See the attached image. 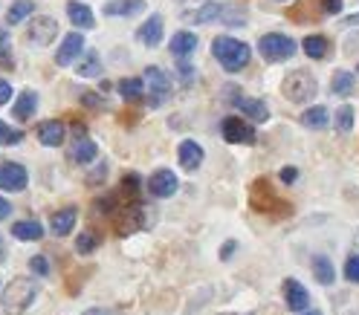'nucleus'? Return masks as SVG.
<instances>
[{"label":"nucleus","instance_id":"obj_22","mask_svg":"<svg viewBox=\"0 0 359 315\" xmlns=\"http://www.w3.org/2000/svg\"><path fill=\"white\" fill-rule=\"evenodd\" d=\"M76 217H78V214H76V208H61V211H55L53 214V235L55 237H64V235H70V231H73V226H76Z\"/></svg>","mask_w":359,"mask_h":315},{"label":"nucleus","instance_id":"obj_10","mask_svg":"<svg viewBox=\"0 0 359 315\" xmlns=\"http://www.w3.org/2000/svg\"><path fill=\"white\" fill-rule=\"evenodd\" d=\"M81 53H85V35H81V32H70V35L64 38L61 49L55 53V64L58 67H67V64H73Z\"/></svg>","mask_w":359,"mask_h":315},{"label":"nucleus","instance_id":"obj_42","mask_svg":"<svg viewBox=\"0 0 359 315\" xmlns=\"http://www.w3.org/2000/svg\"><path fill=\"white\" fill-rule=\"evenodd\" d=\"M180 78H183V84H191V81H194V70L189 67V64H180Z\"/></svg>","mask_w":359,"mask_h":315},{"label":"nucleus","instance_id":"obj_19","mask_svg":"<svg viewBox=\"0 0 359 315\" xmlns=\"http://www.w3.org/2000/svg\"><path fill=\"white\" fill-rule=\"evenodd\" d=\"M194 49H198V35L194 32H177V35L171 38V53L183 61V58H189Z\"/></svg>","mask_w":359,"mask_h":315},{"label":"nucleus","instance_id":"obj_34","mask_svg":"<svg viewBox=\"0 0 359 315\" xmlns=\"http://www.w3.org/2000/svg\"><path fill=\"white\" fill-rule=\"evenodd\" d=\"M336 127L342 130V134H348V130L353 127V107H351V105L339 107V113H336Z\"/></svg>","mask_w":359,"mask_h":315},{"label":"nucleus","instance_id":"obj_12","mask_svg":"<svg viewBox=\"0 0 359 315\" xmlns=\"http://www.w3.org/2000/svg\"><path fill=\"white\" fill-rule=\"evenodd\" d=\"M284 298H287V309H292V312H301L310 307V295L296 278L284 280Z\"/></svg>","mask_w":359,"mask_h":315},{"label":"nucleus","instance_id":"obj_35","mask_svg":"<svg viewBox=\"0 0 359 315\" xmlns=\"http://www.w3.org/2000/svg\"><path fill=\"white\" fill-rule=\"evenodd\" d=\"M21 139H24L21 130H15V127H9V125L0 122V142H6V145H18Z\"/></svg>","mask_w":359,"mask_h":315},{"label":"nucleus","instance_id":"obj_37","mask_svg":"<svg viewBox=\"0 0 359 315\" xmlns=\"http://www.w3.org/2000/svg\"><path fill=\"white\" fill-rule=\"evenodd\" d=\"M29 269L35 272V275H50V260H46L44 255H35L29 260Z\"/></svg>","mask_w":359,"mask_h":315},{"label":"nucleus","instance_id":"obj_33","mask_svg":"<svg viewBox=\"0 0 359 315\" xmlns=\"http://www.w3.org/2000/svg\"><path fill=\"white\" fill-rule=\"evenodd\" d=\"M96 246H99V235H96V231H85V235H78V240H76V252L90 255Z\"/></svg>","mask_w":359,"mask_h":315},{"label":"nucleus","instance_id":"obj_40","mask_svg":"<svg viewBox=\"0 0 359 315\" xmlns=\"http://www.w3.org/2000/svg\"><path fill=\"white\" fill-rule=\"evenodd\" d=\"M9 98H12V84L0 78V105H9Z\"/></svg>","mask_w":359,"mask_h":315},{"label":"nucleus","instance_id":"obj_2","mask_svg":"<svg viewBox=\"0 0 359 315\" xmlns=\"http://www.w3.org/2000/svg\"><path fill=\"white\" fill-rule=\"evenodd\" d=\"M211 53H215V58L223 64L226 73H238L240 67L249 64V46L243 41L229 38V35H220V38L211 41Z\"/></svg>","mask_w":359,"mask_h":315},{"label":"nucleus","instance_id":"obj_15","mask_svg":"<svg viewBox=\"0 0 359 315\" xmlns=\"http://www.w3.org/2000/svg\"><path fill=\"white\" fill-rule=\"evenodd\" d=\"M64 136H67V127H64L61 122H41L38 125V139L46 147H58L64 142Z\"/></svg>","mask_w":359,"mask_h":315},{"label":"nucleus","instance_id":"obj_4","mask_svg":"<svg viewBox=\"0 0 359 315\" xmlns=\"http://www.w3.org/2000/svg\"><path fill=\"white\" fill-rule=\"evenodd\" d=\"M258 53L267 61H287V58L296 55V41L287 38V35H279V32H270V35H261Z\"/></svg>","mask_w":359,"mask_h":315},{"label":"nucleus","instance_id":"obj_17","mask_svg":"<svg viewBox=\"0 0 359 315\" xmlns=\"http://www.w3.org/2000/svg\"><path fill=\"white\" fill-rule=\"evenodd\" d=\"M145 9V0H110L105 6V15L110 18H130V15H139Z\"/></svg>","mask_w":359,"mask_h":315},{"label":"nucleus","instance_id":"obj_46","mask_svg":"<svg viewBox=\"0 0 359 315\" xmlns=\"http://www.w3.org/2000/svg\"><path fill=\"white\" fill-rule=\"evenodd\" d=\"M232 252H235V240H229V243L223 246V260H229V258H232Z\"/></svg>","mask_w":359,"mask_h":315},{"label":"nucleus","instance_id":"obj_27","mask_svg":"<svg viewBox=\"0 0 359 315\" xmlns=\"http://www.w3.org/2000/svg\"><path fill=\"white\" fill-rule=\"evenodd\" d=\"M313 275H316V280L322 287H331L333 280H336V272H333V263L324 258V255H316L313 258Z\"/></svg>","mask_w":359,"mask_h":315},{"label":"nucleus","instance_id":"obj_14","mask_svg":"<svg viewBox=\"0 0 359 315\" xmlns=\"http://www.w3.org/2000/svg\"><path fill=\"white\" fill-rule=\"evenodd\" d=\"M180 165H183L186 171H198L200 165H203V147L198 142H180Z\"/></svg>","mask_w":359,"mask_h":315},{"label":"nucleus","instance_id":"obj_44","mask_svg":"<svg viewBox=\"0 0 359 315\" xmlns=\"http://www.w3.org/2000/svg\"><path fill=\"white\" fill-rule=\"evenodd\" d=\"M12 214V206H9V200H3V197H0V220H6Z\"/></svg>","mask_w":359,"mask_h":315},{"label":"nucleus","instance_id":"obj_26","mask_svg":"<svg viewBox=\"0 0 359 315\" xmlns=\"http://www.w3.org/2000/svg\"><path fill=\"white\" fill-rule=\"evenodd\" d=\"M12 235L18 240H41L44 237V226L38 220H21L12 226Z\"/></svg>","mask_w":359,"mask_h":315},{"label":"nucleus","instance_id":"obj_50","mask_svg":"<svg viewBox=\"0 0 359 315\" xmlns=\"http://www.w3.org/2000/svg\"><path fill=\"white\" fill-rule=\"evenodd\" d=\"M356 246H359V235H356Z\"/></svg>","mask_w":359,"mask_h":315},{"label":"nucleus","instance_id":"obj_7","mask_svg":"<svg viewBox=\"0 0 359 315\" xmlns=\"http://www.w3.org/2000/svg\"><path fill=\"white\" fill-rule=\"evenodd\" d=\"M223 139L232 145H255V130L238 116H229L223 119Z\"/></svg>","mask_w":359,"mask_h":315},{"label":"nucleus","instance_id":"obj_11","mask_svg":"<svg viewBox=\"0 0 359 315\" xmlns=\"http://www.w3.org/2000/svg\"><path fill=\"white\" fill-rule=\"evenodd\" d=\"M148 191L154 197H159V200H166V197L177 194V177L168 171V168H159L151 179H148Z\"/></svg>","mask_w":359,"mask_h":315},{"label":"nucleus","instance_id":"obj_9","mask_svg":"<svg viewBox=\"0 0 359 315\" xmlns=\"http://www.w3.org/2000/svg\"><path fill=\"white\" fill-rule=\"evenodd\" d=\"M26 182H29V174H26L24 165L6 162L3 168H0V188L3 191H24Z\"/></svg>","mask_w":359,"mask_h":315},{"label":"nucleus","instance_id":"obj_29","mask_svg":"<svg viewBox=\"0 0 359 315\" xmlns=\"http://www.w3.org/2000/svg\"><path fill=\"white\" fill-rule=\"evenodd\" d=\"M220 21H223L226 26H240V24H247V12H243L240 3H223Z\"/></svg>","mask_w":359,"mask_h":315},{"label":"nucleus","instance_id":"obj_48","mask_svg":"<svg viewBox=\"0 0 359 315\" xmlns=\"http://www.w3.org/2000/svg\"><path fill=\"white\" fill-rule=\"evenodd\" d=\"M6 260V243H3V235H0V263Z\"/></svg>","mask_w":359,"mask_h":315},{"label":"nucleus","instance_id":"obj_31","mask_svg":"<svg viewBox=\"0 0 359 315\" xmlns=\"http://www.w3.org/2000/svg\"><path fill=\"white\" fill-rule=\"evenodd\" d=\"M119 93H122V98H128V102H137V98H142L145 96L142 78H122L119 81Z\"/></svg>","mask_w":359,"mask_h":315},{"label":"nucleus","instance_id":"obj_3","mask_svg":"<svg viewBox=\"0 0 359 315\" xmlns=\"http://www.w3.org/2000/svg\"><path fill=\"white\" fill-rule=\"evenodd\" d=\"M284 96L290 98V102H296V105H304V102H310V98L316 96V90H319V84H316V78L310 75V73H304V70H292L287 78H284Z\"/></svg>","mask_w":359,"mask_h":315},{"label":"nucleus","instance_id":"obj_41","mask_svg":"<svg viewBox=\"0 0 359 315\" xmlns=\"http://www.w3.org/2000/svg\"><path fill=\"white\" fill-rule=\"evenodd\" d=\"M105 177H107V165L102 162L99 168H96V171H93V174L87 177V182H90V186H96V182H99V179H105Z\"/></svg>","mask_w":359,"mask_h":315},{"label":"nucleus","instance_id":"obj_18","mask_svg":"<svg viewBox=\"0 0 359 315\" xmlns=\"http://www.w3.org/2000/svg\"><path fill=\"white\" fill-rule=\"evenodd\" d=\"M70 156H73V162H78V165H87V162H93L96 156H99V147H96V142L87 139V136H76Z\"/></svg>","mask_w":359,"mask_h":315},{"label":"nucleus","instance_id":"obj_21","mask_svg":"<svg viewBox=\"0 0 359 315\" xmlns=\"http://www.w3.org/2000/svg\"><path fill=\"white\" fill-rule=\"evenodd\" d=\"M76 73L78 75H85V78H93V75H99L102 73V61H99V53L96 49H85L76 64Z\"/></svg>","mask_w":359,"mask_h":315},{"label":"nucleus","instance_id":"obj_24","mask_svg":"<svg viewBox=\"0 0 359 315\" xmlns=\"http://www.w3.org/2000/svg\"><path fill=\"white\" fill-rule=\"evenodd\" d=\"M353 90H356V78H353V73H348V70H336L333 78H331V93H333V96H353Z\"/></svg>","mask_w":359,"mask_h":315},{"label":"nucleus","instance_id":"obj_8","mask_svg":"<svg viewBox=\"0 0 359 315\" xmlns=\"http://www.w3.org/2000/svg\"><path fill=\"white\" fill-rule=\"evenodd\" d=\"M58 35V21L55 18H46V15H38L32 18V26H29V41H35L38 46H50Z\"/></svg>","mask_w":359,"mask_h":315},{"label":"nucleus","instance_id":"obj_32","mask_svg":"<svg viewBox=\"0 0 359 315\" xmlns=\"http://www.w3.org/2000/svg\"><path fill=\"white\" fill-rule=\"evenodd\" d=\"M32 6H35L32 0H18V3H12L9 12H6V24L15 26V24H21L24 18H29V15H32Z\"/></svg>","mask_w":359,"mask_h":315},{"label":"nucleus","instance_id":"obj_16","mask_svg":"<svg viewBox=\"0 0 359 315\" xmlns=\"http://www.w3.org/2000/svg\"><path fill=\"white\" fill-rule=\"evenodd\" d=\"M137 38H139V44H145V46H157V44L162 41V18H159V15H151V18L139 26Z\"/></svg>","mask_w":359,"mask_h":315},{"label":"nucleus","instance_id":"obj_13","mask_svg":"<svg viewBox=\"0 0 359 315\" xmlns=\"http://www.w3.org/2000/svg\"><path fill=\"white\" fill-rule=\"evenodd\" d=\"M232 105L240 110V113H247L252 122H267L270 119V110L264 102H258V98H247V96H238L232 98Z\"/></svg>","mask_w":359,"mask_h":315},{"label":"nucleus","instance_id":"obj_28","mask_svg":"<svg viewBox=\"0 0 359 315\" xmlns=\"http://www.w3.org/2000/svg\"><path fill=\"white\" fill-rule=\"evenodd\" d=\"M328 110L324 107H310V110H304L301 113V125L304 127H313V130H322V127H328Z\"/></svg>","mask_w":359,"mask_h":315},{"label":"nucleus","instance_id":"obj_5","mask_svg":"<svg viewBox=\"0 0 359 315\" xmlns=\"http://www.w3.org/2000/svg\"><path fill=\"white\" fill-rule=\"evenodd\" d=\"M154 208H148V206H142V203H130L128 208H122V214H119V223H116V231L119 235H134V231H139V228H148L154 220Z\"/></svg>","mask_w":359,"mask_h":315},{"label":"nucleus","instance_id":"obj_39","mask_svg":"<svg viewBox=\"0 0 359 315\" xmlns=\"http://www.w3.org/2000/svg\"><path fill=\"white\" fill-rule=\"evenodd\" d=\"M319 3H322V12H328V15L342 12V0H319Z\"/></svg>","mask_w":359,"mask_h":315},{"label":"nucleus","instance_id":"obj_36","mask_svg":"<svg viewBox=\"0 0 359 315\" xmlns=\"http://www.w3.org/2000/svg\"><path fill=\"white\" fill-rule=\"evenodd\" d=\"M345 278L351 284H359V255H351L348 263H345Z\"/></svg>","mask_w":359,"mask_h":315},{"label":"nucleus","instance_id":"obj_45","mask_svg":"<svg viewBox=\"0 0 359 315\" xmlns=\"http://www.w3.org/2000/svg\"><path fill=\"white\" fill-rule=\"evenodd\" d=\"M342 26H348V29L359 26V12H356V15H348V18H345V21H342Z\"/></svg>","mask_w":359,"mask_h":315},{"label":"nucleus","instance_id":"obj_47","mask_svg":"<svg viewBox=\"0 0 359 315\" xmlns=\"http://www.w3.org/2000/svg\"><path fill=\"white\" fill-rule=\"evenodd\" d=\"M85 315H116L113 309H102V307H96V309H87Z\"/></svg>","mask_w":359,"mask_h":315},{"label":"nucleus","instance_id":"obj_25","mask_svg":"<svg viewBox=\"0 0 359 315\" xmlns=\"http://www.w3.org/2000/svg\"><path fill=\"white\" fill-rule=\"evenodd\" d=\"M223 12V3H206L203 9H194V12H186L183 18L189 24H209V21H218Z\"/></svg>","mask_w":359,"mask_h":315},{"label":"nucleus","instance_id":"obj_30","mask_svg":"<svg viewBox=\"0 0 359 315\" xmlns=\"http://www.w3.org/2000/svg\"><path fill=\"white\" fill-rule=\"evenodd\" d=\"M301 46H304V55L307 58H316L319 61V58L328 55V41H324L322 35H307Z\"/></svg>","mask_w":359,"mask_h":315},{"label":"nucleus","instance_id":"obj_1","mask_svg":"<svg viewBox=\"0 0 359 315\" xmlns=\"http://www.w3.org/2000/svg\"><path fill=\"white\" fill-rule=\"evenodd\" d=\"M38 287L32 278H12L9 287L3 289V312L6 315H24L29 304L35 301Z\"/></svg>","mask_w":359,"mask_h":315},{"label":"nucleus","instance_id":"obj_23","mask_svg":"<svg viewBox=\"0 0 359 315\" xmlns=\"http://www.w3.org/2000/svg\"><path fill=\"white\" fill-rule=\"evenodd\" d=\"M67 15H70L73 26H78V29H93V12L87 9V3L70 0V3H67Z\"/></svg>","mask_w":359,"mask_h":315},{"label":"nucleus","instance_id":"obj_38","mask_svg":"<svg viewBox=\"0 0 359 315\" xmlns=\"http://www.w3.org/2000/svg\"><path fill=\"white\" fill-rule=\"evenodd\" d=\"M81 105H87V107H105V98H99L96 93H81Z\"/></svg>","mask_w":359,"mask_h":315},{"label":"nucleus","instance_id":"obj_6","mask_svg":"<svg viewBox=\"0 0 359 315\" xmlns=\"http://www.w3.org/2000/svg\"><path fill=\"white\" fill-rule=\"evenodd\" d=\"M142 84H148V105L151 107H159L168 102L171 96V78L162 67H148L142 75Z\"/></svg>","mask_w":359,"mask_h":315},{"label":"nucleus","instance_id":"obj_49","mask_svg":"<svg viewBox=\"0 0 359 315\" xmlns=\"http://www.w3.org/2000/svg\"><path fill=\"white\" fill-rule=\"evenodd\" d=\"M301 315H322V312H316V309H310V312H301Z\"/></svg>","mask_w":359,"mask_h":315},{"label":"nucleus","instance_id":"obj_43","mask_svg":"<svg viewBox=\"0 0 359 315\" xmlns=\"http://www.w3.org/2000/svg\"><path fill=\"white\" fill-rule=\"evenodd\" d=\"M296 168H281V182H287V186H290V182H296Z\"/></svg>","mask_w":359,"mask_h":315},{"label":"nucleus","instance_id":"obj_20","mask_svg":"<svg viewBox=\"0 0 359 315\" xmlns=\"http://www.w3.org/2000/svg\"><path fill=\"white\" fill-rule=\"evenodd\" d=\"M35 110H38V96L32 93V90H24V93L18 96V102H15V107H12L15 119H21V122L32 119V113H35Z\"/></svg>","mask_w":359,"mask_h":315}]
</instances>
